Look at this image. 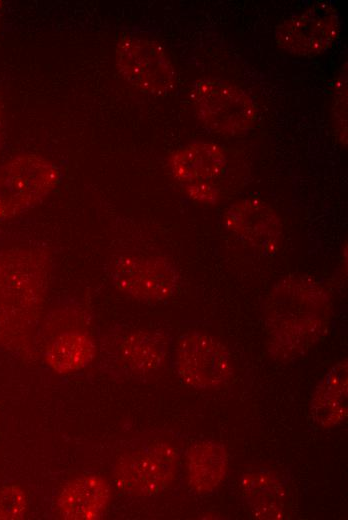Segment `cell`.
I'll return each instance as SVG.
<instances>
[{
    "label": "cell",
    "mask_w": 348,
    "mask_h": 520,
    "mask_svg": "<svg viewBox=\"0 0 348 520\" xmlns=\"http://www.w3.org/2000/svg\"><path fill=\"white\" fill-rule=\"evenodd\" d=\"M328 321V295L316 280L293 275L279 281L266 307L269 350L280 357L304 352L318 341Z\"/></svg>",
    "instance_id": "obj_1"
},
{
    "label": "cell",
    "mask_w": 348,
    "mask_h": 520,
    "mask_svg": "<svg viewBox=\"0 0 348 520\" xmlns=\"http://www.w3.org/2000/svg\"><path fill=\"white\" fill-rule=\"evenodd\" d=\"M98 368L112 378L140 379L164 364L168 339L158 331L115 327L99 337Z\"/></svg>",
    "instance_id": "obj_2"
},
{
    "label": "cell",
    "mask_w": 348,
    "mask_h": 520,
    "mask_svg": "<svg viewBox=\"0 0 348 520\" xmlns=\"http://www.w3.org/2000/svg\"><path fill=\"white\" fill-rule=\"evenodd\" d=\"M177 461V452L167 442L142 441L118 455L113 468L114 482L126 494L153 496L171 484Z\"/></svg>",
    "instance_id": "obj_3"
},
{
    "label": "cell",
    "mask_w": 348,
    "mask_h": 520,
    "mask_svg": "<svg viewBox=\"0 0 348 520\" xmlns=\"http://www.w3.org/2000/svg\"><path fill=\"white\" fill-rule=\"evenodd\" d=\"M52 161L36 154L16 156L0 167V221L31 209L61 182Z\"/></svg>",
    "instance_id": "obj_4"
},
{
    "label": "cell",
    "mask_w": 348,
    "mask_h": 520,
    "mask_svg": "<svg viewBox=\"0 0 348 520\" xmlns=\"http://www.w3.org/2000/svg\"><path fill=\"white\" fill-rule=\"evenodd\" d=\"M104 269L117 290L144 302L169 299L180 283L177 266L160 256L120 253L114 255Z\"/></svg>",
    "instance_id": "obj_5"
},
{
    "label": "cell",
    "mask_w": 348,
    "mask_h": 520,
    "mask_svg": "<svg viewBox=\"0 0 348 520\" xmlns=\"http://www.w3.org/2000/svg\"><path fill=\"white\" fill-rule=\"evenodd\" d=\"M198 118L211 131L238 135L249 130L257 117L253 100L242 89L224 81H198L192 92Z\"/></svg>",
    "instance_id": "obj_6"
},
{
    "label": "cell",
    "mask_w": 348,
    "mask_h": 520,
    "mask_svg": "<svg viewBox=\"0 0 348 520\" xmlns=\"http://www.w3.org/2000/svg\"><path fill=\"white\" fill-rule=\"evenodd\" d=\"M116 64L123 78L145 93L163 95L175 85L174 66L155 41L123 36L116 47Z\"/></svg>",
    "instance_id": "obj_7"
},
{
    "label": "cell",
    "mask_w": 348,
    "mask_h": 520,
    "mask_svg": "<svg viewBox=\"0 0 348 520\" xmlns=\"http://www.w3.org/2000/svg\"><path fill=\"white\" fill-rule=\"evenodd\" d=\"M174 366L188 385L206 389L226 382L232 374L229 354L218 340L202 332L183 334L174 352Z\"/></svg>",
    "instance_id": "obj_8"
},
{
    "label": "cell",
    "mask_w": 348,
    "mask_h": 520,
    "mask_svg": "<svg viewBox=\"0 0 348 520\" xmlns=\"http://www.w3.org/2000/svg\"><path fill=\"white\" fill-rule=\"evenodd\" d=\"M339 31L337 10L328 3H317L278 25L275 40L291 55L313 57L327 50Z\"/></svg>",
    "instance_id": "obj_9"
},
{
    "label": "cell",
    "mask_w": 348,
    "mask_h": 520,
    "mask_svg": "<svg viewBox=\"0 0 348 520\" xmlns=\"http://www.w3.org/2000/svg\"><path fill=\"white\" fill-rule=\"evenodd\" d=\"M227 229L264 255H273L282 243V224L277 213L266 203L244 199L226 211Z\"/></svg>",
    "instance_id": "obj_10"
},
{
    "label": "cell",
    "mask_w": 348,
    "mask_h": 520,
    "mask_svg": "<svg viewBox=\"0 0 348 520\" xmlns=\"http://www.w3.org/2000/svg\"><path fill=\"white\" fill-rule=\"evenodd\" d=\"M110 498V486L102 476L83 474L63 486L56 500V511L62 519L96 520L104 515Z\"/></svg>",
    "instance_id": "obj_11"
},
{
    "label": "cell",
    "mask_w": 348,
    "mask_h": 520,
    "mask_svg": "<svg viewBox=\"0 0 348 520\" xmlns=\"http://www.w3.org/2000/svg\"><path fill=\"white\" fill-rule=\"evenodd\" d=\"M169 163L173 176L187 187L218 177L226 162L218 146L196 142L177 150Z\"/></svg>",
    "instance_id": "obj_12"
},
{
    "label": "cell",
    "mask_w": 348,
    "mask_h": 520,
    "mask_svg": "<svg viewBox=\"0 0 348 520\" xmlns=\"http://www.w3.org/2000/svg\"><path fill=\"white\" fill-rule=\"evenodd\" d=\"M347 360L334 365L318 384L311 400V414L322 427H332L347 416Z\"/></svg>",
    "instance_id": "obj_13"
},
{
    "label": "cell",
    "mask_w": 348,
    "mask_h": 520,
    "mask_svg": "<svg viewBox=\"0 0 348 520\" xmlns=\"http://www.w3.org/2000/svg\"><path fill=\"white\" fill-rule=\"evenodd\" d=\"M227 471L224 446L213 440L195 443L187 453L188 482L198 493H209L222 482Z\"/></svg>",
    "instance_id": "obj_14"
},
{
    "label": "cell",
    "mask_w": 348,
    "mask_h": 520,
    "mask_svg": "<svg viewBox=\"0 0 348 520\" xmlns=\"http://www.w3.org/2000/svg\"><path fill=\"white\" fill-rule=\"evenodd\" d=\"M45 361L59 374L86 368L97 355V341L83 331H65L54 338L45 350Z\"/></svg>",
    "instance_id": "obj_15"
},
{
    "label": "cell",
    "mask_w": 348,
    "mask_h": 520,
    "mask_svg": "<svg viewBox=\"0 0 348 520\" xmlns=\"http://www.w3.org/2000/svg\"><path fill=\"white\" fill-rule=\"evenodd\" d=\"M242 490L256 518L280 519L283 517L284 487L271 471L258 470L244 475Z\"/></svg>",
    "instance_id": "obj_16"
},
{
    "label": "cell",
    "mask_w": 348,
    "mask_h": 520,
    "mask_svg": "<svg viewBox=\"0 0 348 520\" xmlns=\"http://www.w3.org/2000/svg\"><path fill=\"white\" fill-rule=\"evenodd\" d=\"M333 117L340 141L347 140V70L346 65L334 85Z\"/></svg>",
    "instance_id": "obj_17"
},
{
    "label": "cell",
    "mask_w": 348,
    "mask_h": 520,
    "mask_svg": "<svg viewBox=\"0 0 348 520\" xmlns=\"http://www.w3.org/2000/svg\"><path fill=\"white\" fill-rule=\"evenodd\" d=\"M27 508L25 492L18 485L0 490V519H20Z\"/></svg>",
    "instance_id": "obj_18"
},
{
    "label": "cell",
    "mask_w": 348,
    "mask_h": 520,
    "mask_svg": "<svg viewBox=\"0 0 348 520\" xmlns=\"http://www.w3.org/2000/svg\"><path fill=\"white\" fill-rule=\"evenodd\" d=\"M2 135H3V117H2V106L0 103V148L2 145Z\"/></svg>",
    "instance_id": "obj_19"
},
{
    "label": "cell",
    "mask_w": 348,
    "mask_h": 520,
    "mask_svg": "<svg viewBox=\"0 0 348 520\" xmlns=\"http://www.w3.org/2000/svg\"><path fill=\"white\" fill-rule=\"evenodd\" d=\"M1 15H2V5H1V2H0V18H1Z\"/></svg>",
    "instance_id": "obj_20"
}]
</instances>
